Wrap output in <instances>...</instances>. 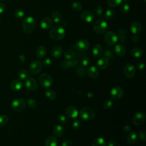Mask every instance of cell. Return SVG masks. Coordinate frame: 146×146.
<instances>
[{"label":"cell","mask_w":146,"mask_h":146,"mask_svg":"<svg viewBox=\"0 0 146 146\" xmlns=\"http://www.w3.org/2000/svg\"><path fill=\"white\" fill-rule=\"evenodd\" d=\"M5 9V5L3 3L0 2V14H2L4 11Z\"/></svg>","instance_id":"cell-56"},{"label":"cell","mask_w":146,"mask_h":146,"mask_svg":"<svg viewBox=\"0 0 146 146\" xmlns=\"http://www.w3.org/2000/svg\"><path fill=\"white\" fill-rule=\"evenodd\" d=\"M5 1V0H0V1Z\"/></svg>","instance_id":"cell-61"},{"label":"cell","mask_w":146,"mask_h":146,"mask_svg":"<svg viewBox=\"0 0 146 146\" xmlns=\"http://www.w3.org/2000/svg\"><path fill=\"white\" fill-rule=\"evenodd\" d=\"M123 90L119 86H115L112 87L110 91V96L115 100L121 99L123 97Z\"/></svg>","instance_id":"cell-8"},{"label":"cell","mask_w":146,"mask_h":146,"mask_svg":"<svg viewBox=\"0 0 146 146\" xmlns=\"http://www.w3.org/2000/svg\"><path fill=\"white\" fill-rule=\"evenodd\" d=\"M81 64L83 67H87L90 64V59L87 57H84L81 60Z\"/></svg>","instance_id":"cell-48"},{"label":"cell","mask_w":146,"mask_h":146,"mask_svg":"<svg viewBox=\"0 0 146 146\" xmlns=\"http://www.w3.org/2000/svg\"><path fill=\"white\" fill-rule=\"evenodd\" d=\"M122 2V0H107V5L111 7H115L120 5Z\"/></svg>","instance_id":"cell-34"},{"label":"cell","mask_w":146,"mask_h":146,"mask_svg":"<svg viewBox=\"0 0 146 146\" xmlns=\"http://www.w3.org/2000/svg\"><path fill=\"white\" fill-rule=\"evenodd\" d=\"M44 93H45V96L48 99L53 100V99H55L56 98L55 92L51 90H49V89L47 90H46Z\"/></svg>","instance_id":"cell-35"},{"label":"cell","mask_w":146,"mask_h":146,"mask_svg":"<svg viewBox=\"0 0 146 146\" xmlns=\"http://www.w3.org/2000/svg\"><path fill=\"white\" fill-rule=\"evenodd\" d=\"M23 86V83L21 82V80H18V79H15L14 80H13L10 85V88L13 90V91H19L20 90Z\"/></svg>","instance_id":"cell-19"},{"label":"cell","mask_w":146,"mask_h":146,"mask_svg":"<svg viewBox=\"0 0 146 146\" xmlns=\"http://www.w3.org/2000/svg\"><path fill=\"white\" fill-rule=\"evenodd\" d=\"M29 69L31 73L34 74H38L41 71L42 64L39 60H33L30 64Z\"/></svg>","instance_id":"cell-12"},{"label":"cell","mask_w":146,"mask_h":146,"mask_svg":"<svg viewBox=\"0 0 146 146\" xmlns=\"http://www.w3.org/2000/svg\"><path fill=\"white\" fill-rule=\"evenodd\" d=\"M72 142L70 140H64L62 143V146H71Z\"/></svg>","instance_id":"cell-55"},{"label":"cell","mask_w":146,"mask_h":146,"mask_svg":"<svg viewBox=\"0 0 146 146\" xmlns=\"http://www.w3.org/2000/svg\"><path fill=\"white\" fill-rule=\"evenodd\" d=\"M136 73V67L132 64H126L123 68V74L126 78H131Z\"/></svg>","instance_id":"cell-10"},{"label":"cell","mask_w":146,"mask_h":146,"mask_svg":"<svg viewBox=\"0 0 146 146\" xmlns=\"http://www.w3.org/2000/svg\"><path fill=\"white\" fill-rule=\"evenodd\" d=\"M107 146H116V143L115 141H111L108 143Z\"/></svg>","instance_id":"cell-57"},{"label":"cell","mask_w":146,"mask_h":146,"mask_svg":"<svg viewBox=\"0 0 146 146\" xmlns=\"http://www.w3.org/2000/svg\"><path fill=\"white\" fill-rule=\"evenodd\" d=\"M145 118V115L141 112H139L134 115L132 121L134 124L136 125H139L142 124L144 122Z\"/></svg>","instance_id":"cell-14"},{"label":"cell","mask_w":146,"mask_h":146,"mask_svg":"<svg viewBox=\"0 0 146 146\" xmlns=\"http://www.w3.org/2000/svg\"><path fill=\"white\" fill-rule=\"evenodd\" d=\"M62 54L63 49L60 46H59L54 47L51 51V55L54 58H59L62 56Z\"/></svg>","instance_id":"cell-21"},{"label":"cell","mask_w":146,"mask_h":146,"mask_svg":"<svg viewBox=\"0 0 146 146\" xmlns=\"http://www.w3.org/2000/svg\"><path fill=\"white\" fill-rule=\"evenodd\" d=\"M87 74L90 78L92 79H95L98 77L99 72L98 69L95 66H92L88 69Z\"/></svg>","instance_id":"cell-22"},{"label":"cell","mask_w":146,"mask_h":146,"mask_svg":"<svg viewBox=\"0 0 146 146\" xmlns=\"http://www.w3.org/2000/svg\"><path fill=\"white\" fill-rule=\"evenodd\" d=\"M53 22L59 23L62 20V15L58 11H54L51 14V18Z\"/></svg>","instance_id":"cell-31"},{"label":"cell","mask_w":146,"mask_h":146,"mask_svg":"<svg viewBox=\"0 0 146 146\" xmlns=\"http://www.w3.org/2000/svg\"><path fill=\"white\" fill-rule=\"evenodd\" d=\"M53 25L52 19L49 17H44L40 21V27L44 30H48L50 29Z\"/></svg>","instance_id":"cell-15"},{"label":"cell","mask_w":146,"mask_h":146,"mask_svg":"<svg viewBox=\"0 0 146 146\" xmlns=\"http://www.w3.org/2000/svg\"><path fill=\"white\" fill-rule=\"evenodd\" d=\"M80 18L83 22L86 23H90L94 20V15L92 12L85 10L83 11L80 13Z\"/></svg>","instance_id":"cell-13"},{"label":"cell","mask_w":146,"mask_h":146,"mask_svg":"<svg viewBox=\"0 0 146 146\" xmlns=\"http://www.w3.org/2000/svg\"><path fill=\"white\" fill-rule=\"evenodd\" d=\"M39 84L44 88H48L53 84L52 78L47 73L41 74L38 78Z\"/></svg>","instance_id":"cell-4"},{"label":"cell","mask_w":146,"mask_h":146,"mask_svg":"<svg viewBox=\"0 0 146 146\" xmlns=\"http://www.w3.org/2000/svg\"><path fill=\"white\" fill-rule=\"evenodd\" d=\"M138 137L139 138L143 141H146V136H145V133L144 131H140L138 133Z\"/></svg>","instance_id":"cell-50"},{"label":"cell","mask_w":146,"mask_h":146,"mask_svg":"<svg viewBox=\"0 0 146 146\" xmlns=\"http://www.w3.org/2000/svg\"><path fill=\"white\" fill-rule=\"evenodd\" d=\"M104 57L108 59H111L113 57V51L110 48H107L105 50V51H104Z\"/></svg>","instance_id":"cell-41"},{"label":"cell","mask_w":146,"mask_h":146,"mask_svg":"<svg viewBox=\"0 0 146 146\" xmlns=\"http://www.w3.org/2000/svg\"><path fill=\"white\" fill-rule=\"evenodd\" d=\"M26 107L25 100L22 98L14 99L11 103V109L15 112L22 111Z\"/></svg>","instance_id":"cell-6"},{"label":"cell","mask_w":146,"mask_h":146,"mask_svg":"<svg viewBox=\"0 0 146 146\" xmlns=\"http://www.w3.org/2000/svg\"><path fill=\"white\" fill-rule=\"evenodd\" d=\"M75 48L79 51H85L90 47L88 42L86 39H80L78 40L75 45Z\"/></svg>","instance_id":"cell-11"},{"label":"cell","mask_w":146,"mask_h":146,"mask_svg":"<svg viewBox=\"0 0 146 146\" xmlns=\"http://www.w3.org/2000/svg\"><path fill=\"white\" fill-rule=\"evenodd\" d=\"M103 52V49L102 46L99 44H96L92 48V54L95 57L100 56Z\"/></svg>","instance_id":"cell-23"},{"label":"cell","mask_w":146,"mask_h":146,"mask_svg":"<svg viewBox=\"0 0 146 146\" xmlns=\"http://www.w3.org/2000/svg\"><path fill=\"white\" fill-rule=\"evenodd\" d=\"M78 65V62L76 60H64L61 63V67L64 69H67L72 67H75Z\"/></svg>","instance_id":"cell-25"},{"label":"cell","mask_w":146,"mask_h":146,"mask_svg":"<svg viewBox=\"0 0 146 146\" xmlns=\"http://www.w3.org/2000/svg\"><path fill=\"white\" fill-rule=\"evenodd\" d=\"M64 132V128L62 125L57 124L53 129V134L56 137H60L63 135Z\"/></svg>","instance_id":"cell-24"},{"label":"cell","mask_w":146,"mask_h":146,"mask_svg":"<svg viewBox=\"0 0 146 146\" xmlns=\"http://www.w3.org/2000/svg\"><path fill=\"white\" fill-rule=\"evenodd\" d=\"M109 64L108 59L105 57L100 58L97 62V67L100 70H104L107 67Z\"/></svg>","instance_id":"cell-20"},{"label":"cell","mask_w":146,"mask_h":146,"mask_svg":"<svg viewBox=\"0 0 146 146\" xmlns=\"http://www.w3.org/2000/svg\"><path fill=\"white\" fill-rule=\"evenodd\" d=\"M66 31L64 28L60 25L54 26L50 30L49 35L50 38L55 40H60L65 36Z\"/></svg>","instance_id":"cell-1"},{"label":"cell","mask_w":146,"mask_h":146,"mask_svg":"<svg viewBox=\"0 0 146 146\" xmlns=\"http://www.w3.org/2000/svg\"><path fill=\"white\" fill-rule=\"evenodd\" d=\"M104 39L107 44L112 46L117 43L118 40V37L115 33L109 31L105 33L104 35Z\"/></svg>","instance_id":"cell-7"},{"label":"cell","mask_w":146,"mask_h":146,"mask_svg":"<svg viewBox=\"0 0 146 146\" xmlns=\"http://www.w3.org/2000/svg\"><path fill=\"white\" fill-rule=\"evenodd\" d=\"M124 2H129L130 0H122Z\"/></svg>","instance_id":"cell-60"},{"label":"cell","mask_w":146,"mask_h":146,"mask_svg":"<svg viewBox=\"0 0 146 146\" xmlns=\"http://www.w3.org/2000/svg\"><path fill=\"white\" fill-rule=\"evenodd\" d=\"M14 15L16 18L21 19L24 18L25 17V13L21 9H17L14 12Z\"/></svg>","instance_id":"cell-39"},{"label":"cell","mask_w":146,"mask_h":146,"mask_svg":"<svg viewBox=\"0 0 146 146\" xmlns=\"http://www.w3.org/2000/svg\"><path fill=\"white\" fill-rule=\"evenodd\" d=\"M131 40H132V42L133 43L136 44V43H138V42L139 40V36L136 34H134V35H133L132 36Z\"/></svg>","instance_id":"cell-53"},{"label":"cell","mask_w":146,"mask_h":146,"mask_svg":"<svg viewBox=\"0 0 146 146\" xmlns=\"http://www.w3.org/2000/svg\"><path fill=\"white\" fill-rule=\"evenodd\" d=\"M107 27L108 25L106 21L103 19H99L94 23L93 29L96 34L102 35L106 31Z\"/></svg>","instance_id":"cell-3"},{"label":"cell","mask_w":146,"mask_h":146,"mask_svg":"<svg viewBox=\"0 0 146 146\" xmlns=\"http://www.w3.org/2000/svg\"><path fill=\"white\" fill-rule=\"evenodd\" d=\"M82 125V122L79 120H77L74 121L72 123V128L74 129H78Z\"/></svg>","instance_id":"cell-45"},{"label":"cell","mask_w":146,"mask_h":146,"mask_svg":"<svg viewBox=\"0 0 146 146\" xmlns=\"http://www.w3.org/2000/svg\"><path fill=\"white\" fill-rule=\"evenodd\" d=\"M118 37V39L120 40L121 42H124L125 40V37L127 35L126 31L123 29V28H120L117 30V34H116Z\"/></svg>","instance_id":"cell-29"},{"label":"cell","mask_w":146,"mask_h":146,"mask_svg":"<svg viewBox=\"0 0 146 146\" xmlns=\"http://www.w3.org/2000/svg\"><path fill=\"white\" fill-rule=\"evenodd\" d=\"M103 12V9L101 6H97L94 9V13L98 16L102 15Z\"/></svg>","instance_id":"cell-47"},{"label":"cell","mask_w":146,"mask_h":146,"mask_svg":"<svg viewBox=\"0 0 146 146\" xmlns=\"http://www.w3.org/2000/svg\"><path fill=\"white\" fill-rule=\"evenodd\" d=\"M115 53L119 56H123L125 55L127 52V49L125 46L121 43L116 44L114 48Z\"/></svg>","instance_id":"cell-16"},{"label":"cell","mask_w":146,"mask_h":146,"mask_svg":"<svg viewBox=\"0 0 146 146\" xmlns=\"http://www.w3.org/2000/svg\"><path fill=\"white\" fill-rule=\"evenodd\" d=\"M131 55L136 58H140L143 55V51L142 50L137 47H133L131 50Z\"/></svg>","instance_id":"cell-28"},{"label":"cell","mask_w":146,"mask_h":146,"mask_svg":"<svg viewBox=\"0 0 146 146\" xmlns=\"http://www.w3.org/2000/svg\"><path fill=\"white\" fill-rule=\"evenodd\" d=\"M76 72L80 76H84L86 75V70L83 67H79Z\"/></svg>","instance_id":"cell-46"},{"label":"cell","mask_w":146,"mask_h":146,"mask_svg":"<svg viewBox=\"0 0 146 146\" xmlns=\"http://www.w3.org/2000/svg\"><path fill=\"white\" fill-rule=\"evenodd\" d=\"M113 105V102L111 99H107L103 103V107L106 109H110Z\"/></svg>","instance_id":"cell-44"},{"label":"cell","mask_w":146,"mask_h":146,"mask_svg":"<svg viewBox=\"0 0 146 146\" xmlns=\"http://www.w3.org/2000/svg\"><path fill=\"white\" fill-rule=\"evenodd\" d=\"M64 55L67 60H72L75 56L74 52L71 50H66L64 53Z\"/></svg>","instance_id":"cell-38"},{"label":"cell","mask_w":146,"mask_h":146,"mask_svg":"<svg viewBox=\"0 0 146 146\" xmlns=\"http://www.w3.org/2000/svg\"><path fill=\"white\" fill-rule=\"evenodd\" d=\"M27 104L30 108H35L37 106V102L33 99H27Z\"/></svg>","instance_id":"cell-43"},{"label":"cell","mask_w":146,"mask_h":146,"mask_svg":"<svg viewBox=\"0 0 146 146\" xmlns=\"http://www.w3.org/2000/svg\"><path fill=\"white\" fill-rule=\"evenodd\" d=\"M46 54V48L43 46H39L36 51H35V55L36 56L38 59H42L43 57L45 56Z\"/></svg>","instance_id":"cell-26"},{"label":"cell","mask_w":146,"mask_h":146,"mask_svg":"<svg viewBox=\"0 0 146 146\" xmlns=\"http://www.w3.org/2000/svg\"><path fill=\"white\" fill-rule=\"evenodd\" d=\"M137 140V135L135 132H131L127 136V141L130 144H134Z\"/></svg>","instance_id":"cell-32"},{"label":"cell","mask_w":146,"mask_h":146,"mask_svg":"<svg viewBox=\"0 0 146 146\" xmlns=\"http://www.w3.org/2000/svg\"><path fill=\"white\" fill-rule=\"evenodd\" d=\"M106 141L102 137H98L94 140L92 143V146H106Z\"/></svg>","instance_id":"cell-30"},{"label":"cell","mask_w":146,"mask_h":146,"mask_svg":"<svg viewBox=\"0 0 146 146\" xmlns=\"http://www.w3.org/2000/svg\"><path fill=\"white\" fill-rule=\"evenodd\" d=\"M25 85L27 89L31 91H36L38 87V84L36 80L33 78L30 77H28L25 79Z\"/></svg>","instance_id":"cell-9"},{"label":"cell","mask_w":146,"mask_h":146,"mask_svg":"<svg viewBox=\"0 0 146 146\" xmlns=\"http://www.w3.org/2000/svg\"><path fill=\"white\" fill-rule=\"evenodd\" d=\"M115 16V11L112 9H108L106 11L104 17L106 19H111Z\"/></svg>","instance_id":"cell-37"},{"label":"cell","mask_w":146,"mask_h":146,"mask_svg":"<svg viewBox=\"0 0 146 146\" xmlns=\"http://www.w3.org/2000/svg\"><path fill=\"white\" fill-rule=\"evenodd\" d=\"M9 121V117L6 115H0V127L5 125Z\"/></svg>","instance_id":"cell-40"},{"label":"cell","mask_w":146,"mask_h":146,"mask_svg":"<svg viewBox=\"0 0 146 146\" xmlns=\"http://www.w3.org/2000/svg\"><path fill=\"white\" fill-rule=\"evenodd\" d=\"M66 113L68 117L71 119H75L77 117L79 113L76 107L74 106H69L66 108Z\"/></svg>","instance_id":"cell-17"},{"label":"cell","mask_w":146,"mask_h":146,"mask_svg":"<svg viewBox=\"0 0 146 146\" xmlns=\"http://www.w3.org/2000/svg\"><path fill=\"white\" fill-rule=\"evenodd\" d=\"M36 25V21L32 17H26L23 19L22 28L26 34H30L33 32L35 29Z\"/></svg>","instance_id":"cell-2"},{"label":"cell","mask_w":146,"mask_h":146,"mask_svg":"<svg viewBox=\"0 0 146 146\" xmlns=\"http://www.w3.org/2000/svg\"><path fill=\"white\" fill-rule=\"evenodd\" d=\"M87 96H88L89 98H91L93 96V94H92V92H89L87 94Z\"/></svg>","instance_id":"cell-59"},{"label":"cell","mask_w":146,"mask_h":146,"mask_svg":"<svg viewBox=\"0 0 146 146\" xmlns=\"http://www.w3.org/2000/svg\"><path fill=\"white\" fill-rule=\"evenodd\" d=\"M72 9L75 11H79L82 9V4L79 1H74L71 5Z\"/></svg>","instance_id":"cell-36"},{"label":"cell","mask_w":146,"mask_h":146,"mask_svg":"<svg viewBox=\"0 0 146 146\" xmlns=\"http://www.w3.org/2000/svg\"><path fill=\"white\" fill-rule=\"evenodd\" d=\"M142 26L141 24L137 21L133 22L130 26V30L132 34H137L141 31Z\"/></svg>","instance_id":"cell-18"},{"label":"cell","mask_w":146,"mask_h":146,"mask_svg":"<svg viewBox=\"0 0 146 146\" xmlns=\"http://www.w3.org/2000/svg\"><path fill=\"white\" fill-rule=\"evenodd\" d=\"M123 131L125 133H129L131 131V128L129 125H125L123 127Z\"/></svg>","instance_id":"cell-54"},{"label":"cell","mask_w":146,"mask_h":146,"mask_svg":"<svg viewBox=\"0 0 146 146\" xmlns=\"http://www.w3.org/2000/svg\"><path fill=\"white\" fill-rule=\"evenodd\" d=\"M58 139L56 137L50 136L45 140V146H57Z\"/></svg>","instance_id":"cell-27"},{"label":"cell","mask_w":146,"mask_h":146,"mask_svg":"<svg viewBox=\"0 0 146 146\" xmlns=\"http://www.w3.org/2000/svg\"><path fill=\"white\" fill-rule=\"evenodd\" d=\"M19 58H20L21 62H22V63H23L24 61H25V56L22 54V55H21L19 56Z\"/></svg>","instance_id":"cell-58"},{"label":"cell","mask_w":146,"mask_h":146,"mask_svg":"<svg viewBox=\"0 0 146 146\" xmlns=\"http://www.w3.org/2000/svg\"><path fill=\"white\" fill-rule=\"evenodd\" d=\"M80 118L84 121H89L94 119L95 112L94 110L88 107L82 108L79 112Z\"/></svg>","instance_id":"cell-5"},{"label":"cell","mask_w":146,"mask_h":146,"mask_svg":"<svg viewBox=\"0 0 146 146\" xmlns=\"http://www.w3.org/2000/svg\"><path fill=\"white\" fill-rule=\"evenodd\" d=\"M18 76L19 79L25 80L29 76V73L25 69H21L18 72Z\"/></svg>","instance_id":"cell-33"},{"label":"cell","mask_w":146,"mask_h":146,"mask_svg":"<svg viewBox=\"0 0 146 146\" xmlns=\"http://www.w3.org/2000/svg\"><path fill=\"white\" fill-rule=\"evenodd\" d=\"M129 10H130V7L128 4H127L125 3H122V5H121V7H120V10L122 13L127 14V13L129 12Z\"/></svg>","instance_id":"cell-42"},{"label":"cell","mask_w":146,"mask_h":146,"mask_svg":"<svg viewBox=\"0 0 146 146\" xmlns=\"http://www.w3.org/2000/svg\"><path fill=\"white\" fill-rule=\"evenodd\" d=\"M52 63V60L51 59L47 58H45L43 60V64L45 66V67H49L50 66H51Z\"/></svg>","instance_id":"cell-49"},{"label":"cell","mask_w":146,"mask_h":146,"mask_svg":"<svg viewBox=\"0 0 146 146\" xmlns=\"http://www.w3.org/2000/svg\"><path fill=\"white\" fill-rule=\"evenodd\" d=\"M136 68L138 70H139V71L143 70H144V68H145V64H144L143 62H139V63L136 64Z\"/></svg>","instance_id":"cell-52"},{"label":"cell","mask_w":146,"mask_h":146,"mask_svg":"<svg viewBox=\"0 0 146 146\" xmlns=\"http://www.w3.org/2000/svg\"><path fill=\"white\" fill-rule=\"evenodd\" d=\"M58 120L60 123L62 124H64L66 123L67 121V118L66 117L63 115H60L58 117Z\"/></svg>","instance_id":"cell-51"}]
</instances>
